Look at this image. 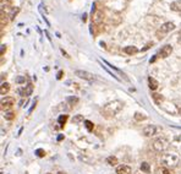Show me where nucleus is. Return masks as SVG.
I'll use <instances>...</instances> for the list:
<instances>
[{
  "label": "nucleus",
  "instance_id": "1",
  "mask_svg": "<svg viewBox=\"0 0 181 174\" xmlns=\"http://www.w3.org/2000/svg\"><path fill=\"white\" fill-rule=\"evenodd\" d=\"M122 108H124V103L121 101H113L103 107L100 113L104 118H107V119H110V118L115 116Z\"/></svg>",
  "mask_w": 181,
  "mask_h": 174
},
{
  "label": "nucleus",
  "instance_id": "2",
  "mask_svg": "<svg viewBox=\"0 0 181 174\" xmlns=\"http://www.w3.org/2000/svg\"><path fill=\"white\" fill-rule=\"evenodd\" d=\"M162 162L164 166L167 167H176L180 162V158L178 155H175V153H165V155L162 156Z\"/></svg>",
  "mask_w": 181,
  "mask_h": 174
},
{
  "label": "nucleus",
  "instance_id": "3",
  "mask_svg": "<svg viewBox=\"0 0 181 174\" xmlns=\"http://www.w3.org/2000/svg\"><path fill=\"white\" fill-rule=\"evenodd\" d=\"M175 28V25L173 22H165L164 25H162V26L159 27V29L156 32V36H157V38L158 39H162L165 37V34L169 33V32H171V31Z\"/></svg>",
  "mask_w": 181,
  "mask_h": 174
},
{
  "label": "nucleus",
  "instance_id": "4",
  "mask_svg": "<svg viewBox=\"0 0 181 174\" xmlns=\"http://www.w3.org/2000/svg\"><path fill=\"white\" fill-rule=\"evenodd\" d=\"M168 147H169V142L167 139H164V137H159V139L153 141V148L157 152H164Z\"/></svg>",
  "mask_w": 181,
  "mask_h": 174
},
{
  "label": "nucleus",
  "instance_id": "5",
  "mask_svg": "<svg viewBox=\"0 0 181 174\" xmlns=\"http://www.w3.org/2000/svg\"><path fill=\"white\" fill-rule=\"evenodd\" d=\"M160 131H162V127H159L157 125H148V126H146L142 130V134L146 136V137H152L154 135L159 134Z\"/></svg>",
  "mask_w": 181,
  "mask_h": 174
},
{
  "label": "nucleus",
  "instance_id": "6",
  "mask_svg": "<svg viewBox=\"0 0 181 174\" xmlns=\"http://www.w3.org/2000/svg\"><path fill=\"white\" fill-rule=\"evenodd\" d=\"M75 74L79 76L80 79H83V80H87V81H93L94 80V75L88 73V71H85V70H76Z\"/></svg>",
  "mask_w": 181,
  "mask_h": 174
},
{
  "label": "nucleus",
  "instance_id": "7",
  "mask_svg": "<svg viewBox=\"0 0 181 174\" xmlns=\"http://www.w3.org/2000/svg\"><path fill=\"white\" fill-rule=\"evenodd\" d=\"M15 104V99L12 97H5L1 99V110H6Z\"/></svg>",
  "mask_w": 181,
  "mask_h": 174
},
{
  "label": "nucleus",
  "instance_id": "8",
  "mask_svg": "<svg viewBox=\"0 0 181 174\" xmlns=\"http://www.w3.org/2000/svg\"><path fill=\"white\" fill-rule=\"evenodd\" d=\"M171 53H173V47H171L170 44H167V45H164V47H163L162 49H160V52H159L158 55H159L160 58H163V59H164V58H168Z\"/></svg>",
  "mask_w": 181,
  "mask_h": 174
},
{
  "label": "nucleus",
  "instance_id": "9",
  "mask_svg": "<svg viewBox=\"0 0 181 174\" xmlns=\"http://www.w3.org/2000/svg\"><path fill=\"white\" fill-rule=\"evenodd\" d=\"M103 18H104V14H103L100 10H97V11L94 12V15H93V22H94L96 25H99L102 21H103Z\"/></svg>",
  "mask_w": 181,
  "mask_h": 174
},
{
  "label": "nucleus",
  "instance_id": "10",
  "mask_svg": "<svg viewBox=\"0 0 181 174\" xmlns=\"http://www.w3.org/2000/svg\"><path fill=\"white\" fill-rule=\"evenodd\" d=\"M32 92H33V86L31 84H28L26 87H23V88L18 90V93L21 96H29V95H32Z\"/></svg>",
  "mask_w": 181,
  "mask_h": 174
},
{
  "label": "nucleus",
  "instance_id": "11",
  "mask_svg": "<svg viewBox=\"0 0 181 174\" xmlns=\"http://www.w3.org/2000/svg\"><path fill=\"white\" fill-rule=\"evenodd\" d=\"M130 173H131V168L126 164L119 166L116 168V174H130Z\"/></svg>",
  "mask_w": 181,
  "mask_h": 174
},
{
  "label": "nucleus",
  "instance_id": "12",
  "mask_svg": "<svg viewBox=\"0 0 181 174\" xmlns=\"http://www.w3.org/2000/svg\"><path fill=\"white\" fill-rule=\"evenodd\" d=\"M138 52V49L135 47V45H127V47L124 48V53H126L127 55H132V54H136Z\"/></svg>",
  "mask_w": 181,
  "mask_h": 174
},
{
  "label": "nucleus",
  "instance_id": "13",
  "mask_svg": "<svg viewBox=\"0 0 181 174\" xmlns=\"http://www.w3.org/2000/svg\"><path fill=\"white\" fill-rule=\"evenodd\" d=\"M148 86L152 91L157 90L158 88V81L156 79H153V77H148Z\"/></svg>",
  "mask_w": 181,
  "mask_h": 174
},
{
  "label": "nucleus",
  "instance_id": "14",
  "mask_svg": "<svg viewBox=\"0 0 181 174\" xmlns=\"http://www.w3.org/2000/svg\"><path fill=\"white\" fill-rule=\"evenodd\" d=\"M170 9L173 10V11H181V0H176V1H174L170 4Z\"/></svg>",
  "mask_w": 181,
  "mask_h": 174
},
{
  "label": "nucleus",
  "instance_id": "15",
  "mask_svg": "<svg viewBox=\"0 0 181 174\" xmlns=\"http://www.w3.org/2000/svg\"><path fill=\"white\" fill-rule=\"evenodd\" d=\"M152 98H153V101H154V103H156V104H160L164 101V97L160 93H152Z\"/></svg>",
  "mask_w": 181,
  "mask_h": 174
},
{
  "label": "nucleus",
  "instance_id": "16",
  "mask_svg": "<svg viewBox=\"0 0 181 174\" xmlns=\"http://www.w3.org/2000/svg\"><path fill=\"white\" fill-rule=\"evenodd\" d=\"M154 173H156V174H170V171L168 169L167 167L160 166V167H157V168H156Z\"/></svg>",
  "mask_w": 181,
  "mask_h": 174
},
{
  "label": "nucleus",
  "instance_id": "17",
  "mask_svg": "<svg viewBox=\"0 0 181 174\" xmlns=\"http://www.w3.org/2000/svg\"><path fill=\"white\" fill-rule=\"evenodd\" d=\"M10 90V85L8 82H3L1 84V87H0V93L1 95H6Z\"/></svg>",
  "mask_w": 181,
  "mask_h": 174
},
{
  "label": "nucleus",
  "instance_id": "18",
  "mask_svg": "<svg viewBox=\"0 0 181 174\" xmlns=\"http://www.w3.org/2000/svg\"><path fill=\"white\" fill-rule=\"evenodd\" d=\"M66 102H68V104H70V105H75L77 102H79V97H76V96L68 97V98H66Z\"/></svg>",
  "mask_w": 181,
  "mask_h": 174
},
{
  "label": "nucleus",
  "instance_id": "19",
  "mask_svg": "<svg viewBox=\"0 0 181 174\" xmlns=\"http://www.w3.org/2000/svg\"><path fill=\"white\" fill-rule=\"evenodd\" d=\"M141 171L142 172H144V173H149L151 172V166H149V163H147V162H142L141 163Z\"/></svg>",
  "mask_w": 181,
  "mask_h": 174
},
{
  "label": "nucleus",
  "instance_id": "20",
  "mask_svg": "<svg viewBox=\"0 0 181 174\" xmlns=\"http://www.w3.org/2000/svg\"><path fill=\"white\" fill-rule=\"evenodd\" d=\"M107 163L110 166H116L117 164V158L115 156H109L107 158Z\"/></svg>",
  "mask_w": 181,
  "mask_h": 174
},
{
  "label": "nucleus",
  "instance_id": "21",
  "mask_svg": "<svg viewBox=\"0 0 181 174\" xmlns=\"http://www.w3.org/2000/svg\"><path fill=\"white\" fill-rule=\"evenodd\" d=\"M81 121H85L83 115L82 114H77V115H75L74 118H72V123H74V124H80Z\"/></svg>",
  "mask_w": 181,
  "mask_h": 174
},
{
  "label": "nucleus",
  "instance_id": "22",
  "mask_svg": "<svg viewBox=\"0 0 181 174\" xmlns=\"http://www.w3.org/2000/svg\"><path fill=\"white\" fill-rule=\"evenodd\" d=\"M68 119H69V116L66 115V114H63V115H60V116H59L58 121H59V124H60L61 126H64V125H65V123L68 121Z\"/></svg>",
  "mask_w": 181,
  "mask_h": 174
},
{
  "label": "nucleus",
  "instance_id": "23",
  "mask_svg": "<svg viewBox=\"0 0 181 174\" xmlns=\"http://www.w3.org/2000/svg\"><path fill=\"white\" fill-rule=\"evenodd\" d=\"M135 119H136L137 121H142V120H146L147 116L144 115L143 113H138V112H137V113H135Z\"/></svg>",
  "mask_w": 181,
  "mask_h": 174
},
{
  "label": "nucleus",
  "instance_id": "24",
  "mask_svg": "<svg viewBox=\"0 0 181 174\" xmlns=\"http://www.w3.org/2000/svg\"><path fill=\"white\" fill-rule=\"evenodd\" d=\"M85 126L87 127V130H88V131H92V130H93V126H94V125H93V123H92V121H89V120H85Z\"/></svg>",
  "mask_w": 181,
  "mask_h": 174
},
{
  "label": "nucleus",
  "instance_id": "25",
  "mask_svg": "<svg viewBox=\"0 0 181 174\" xmlns=\"http://www.w3.org/2000/svg\"><path fill=\"white\" fill-rule=\"evenodd\" d=\"M14 118H15L14 112H8V113H5V119H6V120H12Z\"/></svg>",
  "mask_w": 181,
  "mask_h": 174
},
{
  "label": "nucleus",
  "instance_id": "26",
  "mask_svg": "<svg viewBox=\"0 0 181 174\" xmlns=\"http://www.w3.org/2000/svg\"><path fill=\"white\" fill-rule=\"evenodd\" d=\"M6 22V14H4V10H1V27H4Z\"/></svg>",
  "mask_w": 181,
  "mask_h": 174
},
{
  "label": "nucleus",
  "instance_id": "27",
  "mask_svg": "<svg viewBox=\"0 0 181 174\" xmlns=\"http://www.w3.org/2000/svg\"><path fill=\"white\" fill-rule=\"evenodd\" d=\"M36 155H37L38 157H44L45 156V151L42 150V148H38V150L36 151Z\"/></svg>",
  "mask_w": 181,
  "mask_h": 174
},
{
  "label": "nucleus",
  "instance_id": "28",
  "mask_svg": "<svg viewBox=\"0 0 181 174\" xmlns=\"http://www.w3.org/2000/svg\"><path fill=\"white\" fill-rule=\"evenodd\" d=\"M15 81H16L17 84H25L26 79H25V76H18V77H16V79H15Z\"/></svg>",
  "mask_w": 181,
  "mask_h": 174
},
{
  "label": "nucleus",
  "instance_id": "29",
  "mask_svg": "<svg viewBox=\"0 0 181 174\" xmlns=\"http://www.w3.org/2000/svg\"><path fill=\"white\" fill-rule=\"evenodd\" d=\"M17 12H18V9H14V10H12V12H11V15H10V20H14Z\"/></svg>",
  "mask_w": 181,
  "mask_h": 174
},
{
  "label": "nucleus",
  "instance_id": "30",
  "mask_svg": "<svg viewBox=\"0 0 181 174\" xmlns=\"http://www.w3.org/2000/svg\"><path fill=\"white\" fill-rule=\"evenodd\" d=\"M5 52H6V45H5V44H1V55H4Z\"/></svg>",
  "mask_w": 181,
  "mask_h": 174
},
{
  "label": "nucleus",
  "instance_id": "31",
  "mask_svg": "<svg viewBox=\"0 0 181 174\" xmlns=\"http://www.w3.org/2000/svg\"><path fill=\"white\" fill-rule=\"evenodd\" d=\"M63 75H64L63 71H59V73H58V76H56V79H58V80H61V77H63Z\"/></svg>",
  "mask_w": 181,
  "mask_h": 174
},
{
  "label": "nucleus",
  "instance_id": "32",
  "mask_svg": "<svg viewBox=\"0 0 181 174\" xmlns=\"http://www.w3.org/2000/svg\"><path fill=\"white\" fill-rule=\"evenodd\" d=\"M152 45H153V44H152V43H148V44H147V45H146V47H144V48H143V49H142V52H144V50H147V49H148V48H151V47H152Z\"/></svg>",
  "mask_w": 181,
  "mask_h": 174
},
{
  "label": "nucleus",
  "instance_id": "33",
  "mask_svg": "<svg viewBox=\"0 0 181 174\" xmlns=\"http://www.w3.org/2000/svg\"><path fill=\"white\" fill-rule=\"evenodd\" d=\"M61 52H63V54L65 55V57H66V58H69V55H68V53H66V52H65V50H64V49H61Z\"/></svg>",
  "mask_w": 181,
  "mask_h": 174
},
{
  "label": "nucleus",
  "instance_id": "34",
  "mask_svg": "<svg viewBox=\"0 0 181 174\" xmlns=\"http://www.w3.org/2000/svg\"><path fill=\"white\" fill-rule=\"evenodd\" d=\"M4 79H6V74H4V73H3V74H1V80L4 81Z\"/></svg>",
  "mask_w": 181,
  "mask_h": 174
},
{
  "label": "nucleus",
  "instance_id": "35",
  "mask_svg": "<svg viewBox=\"0 0 181 174\" xmlns=\"http://www.w3.org/2000/svg\"><path fill=\"white\" fill-rule=\"evenodd\" d=\"M178 40H179V42H181V31H180V33H179V39Z\"/></svg>",
  "mask_w": 181,
  "mask_h": 174
},
{
  "label": "nucleus",
  "instance_id": "36",
  "mask_svg": "<svg viewBox=\"0 0 181 174\" xmlns=\"http://www.w3.org/2000/svg\"><path fill=\"white\" fill-rule=\"evenodd\" d=\"M63 137H64V136H63V135H60V136H59V137H58V140H59V141H60V140H63Z\"/></svg>",
  "mask_w": 181,
  "mask_h": 174
},
{
  "label": "nucleus",
  "instance_id": "37",
  "mask_svg": "<svg viewBox=\"0 0 181 174\" xmlns=\"http://www.w3.org/2000/svg\"><path fill=\"white\" fill-rule=\"evenodd\" d=\"M58 174H66V173H64V172H59Z\"/></svg>",
  "mask_w": 181,
  "mask_h": 174
}]
</instances>
